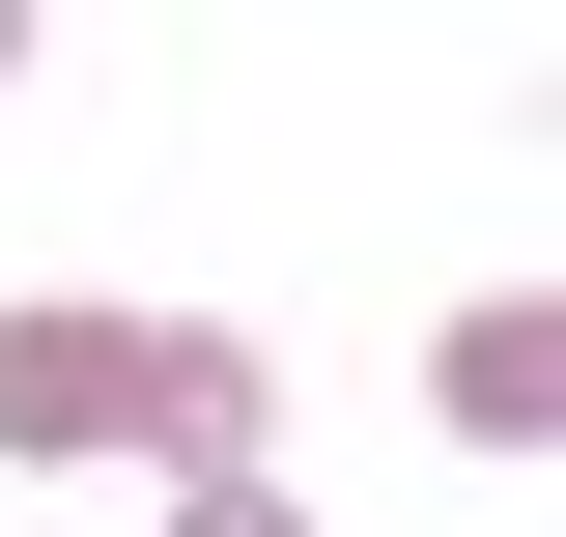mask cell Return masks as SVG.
Instances as JSON below:
<instances>
[{"mask_svg":"<svg viewBox=\"0 0 566 537\" xmlns=\"http://www.w3.org/2000/svg\"><path fill=\"white\" fill-rule=\"evenodd\" d=\"M424 424H453V453H566V312L538 283H482V312L424 339Z\"/></svg>","mask_w":566,"mask_h":537,"instance_id":"2","label":"cell"},{"mask_svg":"<svg viewBox=\"0 0 566 537\" xmlns=\"http://www.w3.org/2000/svg\"><path fill=\"white\" fill-rule=\"evenodd\" d=\"M170 537H312V509H283V453H170Z\"/></svg>","mask_w":566,"mask_h":537,"instance_id":"3","label":"cell"},{"mask_svg":"<svg viewBox=\"0 0 566 537\" xmlns=\"http://www.w3.org/2000/svg\"><path fill=\"white\" fill-rule=\"evenodd\" d=\"M29 57H57V0H0V85H29Z\"/></svg>","mask_w":566,"mask_h":537,"instance_id":"4","label":"cell"},{"mask_svg":"<svg viewBox=\"0 0 566 537\" xmlns=\"http://www.w3.org/2000/svg\"><path fill=\"white\" fill-rule=\"evenodd\" d=\"M0 453H283L255 312H0Z\"/></svg>","mask_w":566,"mask_h":537,"instance_id":"1","label":"cell"}]
</instances>
